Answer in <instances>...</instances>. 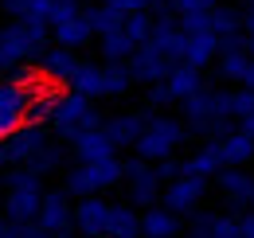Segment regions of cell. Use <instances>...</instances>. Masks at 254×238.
<instances>
[{"label":"cell","instance_id":"d590c367","mask_svg":"<svg viewBox=\"0 0 254 238\" xmlns=\"http://www.w3.org/2000/svg\"><path fill=\"white\" fill-rule=\"evenodd\" d=\"M82 12H86V4H82V0H55V8H51V16H47V24L55 28V24L74 20V16H82Z\"/></svg>","mask_w":254,"mask_h":238},{"label":"cell","instance_id":"f35d334b","mask_svg":"<svg viewBox=\"0 0 254 238\" xmlns=\"http://www.w3.org/2000/svg\"><path fill=\"white\" fill-rule=\"evenodd\" d=\"M180 28L188 31H211V12H184L180 16Z\"/></svg>","mask_w":254,"mask_h":238},{"label":"cell","instance_id":"7dc6e473","mask_svg":"<svg viewBox=\"0 0 254 238\" xmlns=\"http://www.w3.org/2000/svg\"><path fill=\"white\" fill-rule=\"evenodd\" d=\"M4 168H12V160H8V149H4V141H0V172Z\"/></svg>","mask_w":254,"mask_h":238},{"label":"cell","instance_id":"7c38bea8","mask_svg":"<svg viewBox=\"0 0 254 238\" xmlns=\"http://www.w3.org/2000/svg\"><path fill=\"white\" fill-rule=\"evenodd\" d=\"M35 59L32 43L24 39V28H20V20H12V24H4L0 28V74H8L12 66H20V62Z\"/></svg>","mask_w":254,"mask_h":238},{"label":"cell","instance_id":"1f68e13d","mask_svg":"<svg viewBox=\"0 0 254 238\" xmlns=\"http://www.w3.org/2000/svg\"><path fill=\"white\" fill-rule=\"evenodd\" d=\"M90 168H94L98 191H110V187H118V183L126 179V160H118V156H106V160H94Z\"/></svg>","mask_w":254,"mask_h":238},{"label":"cell","instance_id":"9c48e42d","mask_svg":"<svg viewBox=\"0 0 254 238\" xmlns=\"http://www.w3.org/2000/svg\"><path fill=\"white\" fill-rule=\"evenodd\" d=\"M215 187L223 191L227 199V211H247L251 207V195H254V176H247V168H223L215 176Z\"/></svg>","mask_w":254,"mask_h":238},{"label":"cell","instance_id":"d4e9b609","mask_svg":"<svg viewBox=\"0 0 254 238\" xmlns=\"http://www.w3.org/2000/svg\"><path fill=\"white\" fill-rule=\"evenodd\" d=\"M160 195H164V179H160V172H153V176H141L129 183V203L133 207H157Z\"/></svg>","mask_w":254,"mask_h":238},{"label":"cell","instance_id":"603a6c76","mask_svg":"<svg viewBox=\"0 0 254 238\" xmlns=\"http://www.w3.org/2000/svg\"><path fill=\"white\" fill-rule=\"evenodd\" d=\"M55 35V43H63V47H74V51H82L90 39H98L94 28H90V20H86V12L82 16H74V20H63V24H55L51 28Z\"/></svg>","mask_w":254,"mask_h":238},{"label":"cell","instance_id":"f546056e","mask_svg":"<svg viewBox=\"0 0 254 238\" xmlns=\"http://www.w3.org/2000/svg\"><path fill=\"white\" fill-rule=\"evenodd\" d=\"M55 102H59L55 90H35L32 106H28V114H24V125H51V118H55Z\"/></svg>","mask_w":254,"mask_h":238},{"label":"cell","instance_id":"2e32d148","mask_svg":"<svg viewBox=\"0 0 254 238\" xmlns=\"http://www.w3.org/2000/svg\"><path fill=\"white\" fill-rule=\"evenodd\" d=\"M141 227H145V238H180L184 219H180V211L157 203V207H145V211H141Z\"/></svg>","mask_w":254,"mask_h":238},{"label":"cell","instance_id":"83f0119b","mask_svg":"<svg viewBox=\"0 0 254 238\" xmlns=\"http://www.w3.org/2000/svg\"><path fill=\"white\" fill-rule=\"evenodd\" d=\"M63 187L74 195V199H86V195H94L98 191V179H94V168L90 164H74V168H66L63 172Z\"/></svg>","mask_w":254,"mask_h":238},{"label":"cell","instance_id":"816d5d0a","mask_svg":"<svg viewBox=\"0 0 254 238\" xmlns=\"http://www.w3.org/2000/svg\"><path fill=\"white\" fill-rule=\"evenodd\" d=\"M247 51H251V59H254V35H251V43H247Z\"/></svg>","mask_w":254,"mask_h":238},{"label":"cell","instance_id":"f907efd6","mask_svg":"<svg viewBox=\"0 0 254 238\" xmlns=\"http://www.w3.org/2000/svg\"><path fill=\"white\" fill-rule=\"evenodd\" d=\"M0 215H4V183H0Z\"/></svg>","mask_w":254,"mask_h":238},{"label":"cell","instance_id":"8992f818","mask_svg":"<svg viewBox=\"0 0 254 238\" xmlns=\"http://www.w3.org/2000/svg\"><path fill=\"white\" fill-rule=\"evenodd\" d=\"M215 179H203V176H180L172 179V183H164V195H160V203L172 211H180V215H191V211L203 203V195H207V187H211Z\"/></svg>","mask_w":254,"mask_h":238},{"label":"cell","instance_id":"8fae6325","mask_svg":"<svg viewBox=\"0 0 254 238\" xmlns=\"http://www.w3.org/2000/svg\"><path fill=\"white\" fill-rule=\"evenodd\" d=\"M70 152H74V160L94 164V160H106V156H118V145H114V137L98 125V129L74 133V137H70Z\"/></svg>","mask_w":254,"mask_h":238},{"label":"cell","instance_id":"4316f807","mask_svg":"<svg viewBox=\"0 0 254 238\" xmlns=\"http://www.w3.org/2000/svg\"><path fill=\"white\" fill-rule=\"evenodd\" d=\"M55 0H0V12L12 20H47Z\"/></svg>","mask_w":254,"mask_h":238},{"label":"cell","instance_id":"484cf974","mask_svg":"<svg viewBox=\"0 0 254 238\" xmlns=\"http://www.w3.org/2000/svg\"><path fill=\"white\" fill-rule=\"evenodd\" d=\"M137 51V43L129 39L126 31H110V35H98V55L102 62H126Z\"/></svg>","mask_w":254,"mask_h":238},{"label":"cell","instance_id":"277c9868","mask_svg":"<svg viewBox=\"0 0 254 238\" xmlns=\"http://www.w3.org/2000/svg\"><path fill=\"white\" fill-rule=\"evenodd\" d=\"M32 94H35V86H20V82L0 78V141L12 137L24 125V114L32 106Z\"/></svg>","mask_w":254,"mask_h":238},{"label":"cell","instance_id":"8d00e7d4","mask_svg":"<svg viewBox=\"0 0 254 238\" xmlns=\"http://www.w3.org/2000/svg\"><path fill=\"white\" fill-rule=\"evenodd\" d=\"M176 98H172V90H168V82H153V86L145 90V106L149 110H164V106H172Z\"/></svg>","mask_w":254,"mask_h":238},{"label":"cell","instance_id":"d6986e66","mask_svg":"<svg viewBox=\"0 0 254 238\" xmlns=\"http://www.w3.org/2000/svg\"><path fill=\"white\" fill-rule=\"evenodd\" d=\"M66 86L86 94V98H110V94H106V62H82V66L66 78Z\"/></svg>","mask_w":254,"mask_h":238},{"label":"cell","instance_id":"db71d44e","mask_svg":"<svg viewBox=\"0 0 254 238\" xmlns=\"http://www.w3.org/2000/svg\"><path fill=\"white\" fill-rule=\"evenodd\" d=\"M251 207H254V195H251Z\"/></svg>","mask_w":254,"mask_h":238},{"label":"cell","instance_id":"11a10c76","mask_svg":"<svg viewBox=\"0 0 254 238\" xmlns=\"http://www.w3.org/2000/svg\"><path fill=\"white\" fill-rule=\"evenodd\" d=\"M0 28H4V24H0Z\"/></svg>","mask_w":254,"mask_h":238},{"label":"cell","instance_id":"ba28073f","mask_svg":"<svg viewBox=\"0 0 254 238\" xmlns=\"http://www.w3.org/2000/svg\"><path fill=\"white\" fill-rule=\"evenodd\" d=\"M110 211H114V203H106L98 191L86 199H74V227L86 238H106L110 235Z\"/></svg>","mask_w":254,"mask_h":238},{"label":"cell","instance_id":"f1b7e54d","mask_svg":"<svg viewBox=\"0 0 254 238\" xmlns=\"http://www.w3.org/2000/svg\"><path fill=\"white\" fill-rule=\"evenodd\" d=\"M63 160H66V149L59 145V141H47V145L28 160V168H32L35 176H51V172H59V168H63Z\"/></svg>","mask_w":254,"mask_h":238},{"label":"cell","instance_id":"681fc988","mask_svg":"<svg viewBox=\"0 0 254 238\" xmlns=\"http://www.w3.org/2000/svg\"><path fill=\"white\" fill-rule=\"evenodd\" d=\"M8 235V219H4V215H0V238Z\"/></svg>","mask_w":254,"mask_h":238},{"label":"cell","instance_id":"b9f144b4","mask_svg":"<svg viewBox=\"0 0 254 238\" xmlns=\"http://www.w3.org/2000/svg\"><path fill=\"white\" fill-rule=\"evenodd\" d=\"M20 235L24 238H55V231H47L39 219H32V223H20Z\"/></svg>","mask_w":254,"mask_h":238},{"label":"cell","instance_id":"5bb4252c","mask_svg":"<svg viewBox=\"0 0 254 238\" xmlns=\"http://www.w3.org/2000/svg\"><path fill=\"white\" fill-rule=\"evenodd\" d=\"M39 223L47 231H63L74 223V195L66 187H51L43 191V207H39Z\"/></svg>","mask_w":254,"mask_h":238},{"label":"cell","instance_id":"bcb514c9","mask_svg":"<svg viewBox=\"0 0 254 238\" xmlns=\"http://www.w3.org/2000/svg\"><path fill=\"white\" fill-rule=\"evenodd\" d=\"M239 86H251L254 90V59H251V66H247V74H243V82Z\"/></svg>","mask_w":254,"mask_h":238},{"label":"cell","instance_id":"6da1fadb","mask_svg":"<svg viewBox=\"0 0 254 238\" xmlns=\"http://www.w3.org/2000/svg\"><path fill=\"white\" fill-rule=\"evenodd\" d=\"M4 219L8 223H32L39 219L43 207V176H35L28 164H12L4 168Z\"/></svg>","mask_w":254,"mask_h":238},{"label":"cell","instance_id":"9a60e30c","mask_svg":"<svg viewBox=\"0 0 254 238\" xmlns=\"http://www.w3.org/2000/svg\"><path fill=\"white\" fill-rule=\"evenodd\" d=\"M35 62H39L43 74H51V78H59V82H66V78L82 66L78 51H74V47H63V43H47V47L35 55Z\"/></svg>","mask_w":254,"mask_h":238},{"label":"cell","instance_id":"7a4b0ae2","mask_svg":"<svg viewBox=\"0 0 254 238\" xmlns=\"http://www.w3.org/2000/svg\"><path fill=\"white\" fill-rule=\"evenodd\" d=\"M98 125H106V118L94 110V98H86V94H78V90H66L59 94V102H55V118H51V129L70 141L74 133H82V129H98Z\"/></svg>","mask_w":254,"mask_h":238},{"label":"cell","instance_id":"cb8c5ba5","mask_svg":"<svg viewBox=\"0 0 254 238\" xmlns=\"http://www.w3.org/2000/svg\"><path fill=\"white\" fill-rule=\"evenodd\" d=\"M86 20H90L94 35H110V31H122V28H126V12H122L118 4H106V0H98V4L86 8Z\"/></svg>","mask_w":254,"mask_h":238},{"label":"cell","instance_id":"3957f363","mask_svg":"<svg viewBox=\"0 0 254 238\" xmlns=\"http://www.w3.org/2000/svg\"><path fill=\"white\" fill-rule=\"evenodd\" d=\"M184 137H188V121L153 114L149 125H145V133L137 137V145H133V149L141 152V156H149V160H164V156H172V152L184 145Z\"/></svg>","mask_w":254,"mask_h":238},{"label":"cell","instance_id":"e575fe53","mask_svg":"<svg viewBox=\"0 0 254 238\" xmlns=\"http://www.w3.org/2000/svg\"><path fill=\"white\" fill-rule=\"evenodd\" d=\"M211 31H215V35L243 31V8H235V4H219V8L211 12Z\"/></svg>","mask_w":254,"mask_h":238},{"label":"cell","instance_id":"e0dca14e","mask_svg":"<svg viewBox=\"0 0 254 238\" xmlns=\"http://www.w3.org/2000/svg\"><path fill=\"white\" fill-rule=\"evenodd\" d=\"M223 152V164H231V168H247V164H254V137L243 129V125H235L223 141H215Z\"/></svg>","mask_w":254,"mask_h":238},{"label":"cell","instance_id":"ac0fdd59","mask_svg":"<svg viewBox=\"0 0 254 238\" xmlns=\"http://www.w3.org/2000/svg\"><path fill=\"white\" fill-rule=\"evenodd\" d=\"M227 168L223 164V152H219V145L215 141H203V149H195L184 160V176H203V179H215Z\"/></svg>","mask_w":254,"mask_h":238},{"label":"cell","instance_id":"5b68a950","mask_svg":"<svg viewBox=\"0 0 254 238\" xmlns=\"http://www.w3.org/2000/svg\"><path fill=\"white\" fill-rule=\"evenodd\" d=\"M126 62H129V74H133V78H137L141 86L164 82V78H168V70L176 66V62H168V59H164V51H160L153 39H149V43H141V47H137V51H133Z\"/></svg>","mask_w":254,"mask_h":238},{"label":"cell","instance_id":"4dcf8cb0","mask_svg":"<svg viewBox=\"0 0 254 238\" xmlns=\"http://www.w3.org/2000/svg\"><path fill=\"white\" fill-rule=\"evenodd\" d=\"M215 66H219V78L223 82H243V74H247V66H251V51H223L219 59H215Z\"/></svg>","mask_w":254,"mask_h":238},{"label":"cell","instance_id":"ee69618b","mask_svg":"<svg viewBox=\"0 0 254 238\" xmlns=\"http://www.w3.org/2000/svg\"><path fill=\"white\" fill-rule=\"evenodd\" d=\"M122 8H126V12H149L153 0H122Z\"/></svg>","mask_w":254,"mask_h":238},{"label":"cell","instance_id":"7402d4cb","mask_svg":"<svg viewBox=\"0 0 254 238\" xmlns=\"http://www.w3.org/2000/svg\"><path fill=\"white\" fill-rule=\"evenodd\" d=\"M106 238H145L141 211L133 203H114V211H110V235Z\"/></svg>","mask_w":254,"mask_h":238},{"label":"cell","instance_id":"44dd1931","mask_svg":"<svg viewBox=\"0 0 254 238\" xmlns=\"http://www.w3.org/2000/svg\"><path fill=\"white\" fill-rule=\"evenodd\" d=\"M168 90H172V98L176 102H184V98H191L195 90H203L207 82H203V70L199 66H191V62H176L172 70H168Z\"/></svg>","mask_w":254,"mask_h":238},{"label":"cell","instance_id":"f6af8a7d","mask_svg":"<svg viewBox=\"0 0 254 238\" xmlns=\"http://www.w3.org/2000/svg\"><path fill=\"white\" fill-rule=\"evenodd\" d=\"M55 238H86V235H82V231L70 223V227H63V231H55Z\"/></svg>","mask_w":254,"mask_h":238},{"label":"cell","instance_id":"52a82bcc","mask_svg":"<svg viewBox=\"0 0 254 238\" xmlns=\"http://www.w3.org/2000/svg\"><path fill=\"white\" fill-rule=\"evenodd\" d=\"M188 238H243L239 215L227 211H191L188 215Z\"/></svg>","mask_w":254,"mask_h":238},{"label":"cell","instance_id":"ffe728a7","mask_svg":"<svg viewBox=\"0 0 254 238\" xmlns=\"http://www.w3.org/2000/svg\"><path fill=\"white\" fill-rule=\"evenodd\" d=\"M215 59H219V35H215V31H191V35H188V51H184V62L207 70Z\"/></svg>","mask_w":254,"mask_h":238},{"label":"cell","instance_id":"7bdbcfd3","mask_svg":"<svg viewBox=\"0 0 254 238\" xmlns=\"http://www.w3.org/2000/svg\"><path fill=\"white\" fill-rule=\"evenodd\" d=\"M239 231H243V238H254V207H247L239 215Z\"/></svg>","mask_w":254,"mask_h":238},{"label":"cell","instance_id":"ab89813d","mask_svg":"<svg viewBox=\"0 0 254 238\" xmlns=\"http://www.w3.org/2000/svg\"><path fill=\"white\" fill-rule=\"evenodd\" d=\"M157 172H160V179H164V183H172V179L184 176V160H176V152H172V156L157 160Z\"/></svg>","mask_w":254,"mask_h":238},{"label":"cell","instance_id":"c3c4849f","mask_svg":"<svg viewBox=\"0 0 254 238\" xmlns=\"http://www.w3.org/2000/svg\"><path fill=\"white\" fill-rule=\"evenodd\" d=\"M239 125H243V129H247V133H251V137H254V118H243V121H239Z\"/></svg>","mask_w":254,"mask_h":238},{"label":"cell","instance_id":"4fadbf2b","mask_svg":"<svg viewBox=\"0 0 254 238\" xmlns=\"http://www.w3.org/2000/svg\"><path fill=\"white\" fill-rule=\"evenodd\" d=\"M47 141H51V137H47V125H20L12 137H4V149H8V160H12V164H28Z\"/></svg>","mask_w":254,"mask_h":238},{"label":"cell","instance_id":"836d02e7","mask_svg":"<svg viewBox=\"0 0 254 238\" xmlns=\"http://www.w3.org/2000/svg\"><path fill=\"white\" fill-rule=\"evenodd\" d=\"M153 24H157V16H153V12H126V28H122V31H126L129 39L141 47V43H149V39H153Z\"/></svg>","mask_w":254,"mask_h":238},{"label":"cell","instance_id":"d6a6232c","mask_svg":"<svg viewBox=\"0 0 254 238\" xmlns=\"http://www.w3.org/2000/svg\"><path fill=\"white\" fill-rule=\"evenodd\" d=\"M137 86V78L129 74V62H106V94L110 98H126Z\"/></svg>","mask_w":254,"mask_h":238},{"label":"cell","instance_id":"f5cc1de1","mask_svg":"<svg viewBox=\"0 0 254 238\" xmlns=\"http://www.w3.org/2000/svg\"><path fill=\"white\" fill-rule=\"evenodd\" d=\"M106 4H118V8H122V0H106ZM122 12H126V8H122Z\"/></svg>","mask_w":254,"mask_h":238},{"label":"cell","instance_id":"30bf717a","mask_svg":"<svg viewBox=\"0 0 254 238\" xmlns=\"http://www.w3.org/2000/svg\"><path fill=\"white\" fill-rule=\"evenodd\" d=\"M153 114H157V110H149V106H145V110H129V114H114L102 129L114 137V145H118V149H133V145H137V137L145 133V125H149Z\"/></svg>","mask_w":254,"mask_h":238},{"label":"cell","instance_id":"74e56055","mask_svg":"<svg viewBox=\"0 0 254 238\" xmlns=\"http://www.w3.org/2000/svg\"><path fill=\"white\" fill-rule=\"evenodd\" d=\"M235 118H254V90L251 86H239L235 90Z\"/></svg>","mask_w":254,"mask_h":238},{"label":"cell","instance_id":"60d3db41","mask_svg":"<svg viewBox=\"0 0 254 238\" xmlns=\"http://www.w3.org/2000/svg\"><path fill=\"white\" fill-rule=\"evenodd\" d=\"M219 8V0H176V12L184 16V12H215Z\"/></svg>","mask_w":254,"mask_h":238}]
</instances>
